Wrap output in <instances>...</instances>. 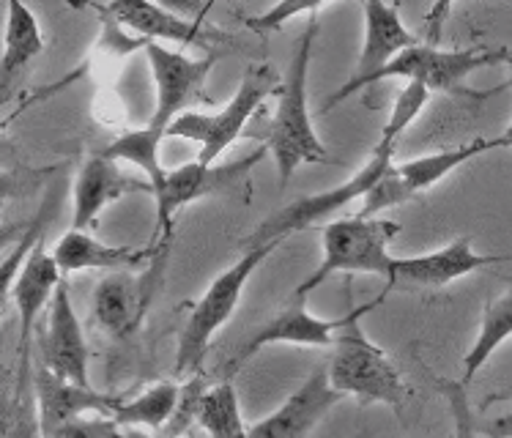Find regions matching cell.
<instances>
[{"mask_svg": "<svg viewBox=\"0 0 512 438\" xmlns=\"http://www.w3.org/2000/svg\"><path fill=\"white\" fill-rule=\"evenodd\" d=\"M36 381V397H39V414H42L44 438H53L61 428H66L74 419H83L85 414H105L113 417L115 408L124 403V397L102 395L91 386H80L55 376L53 370L39 367L33 373Z\"/></svg>", "mask_w": 512, "mask_h": 438, "instance_id": "cell-17", "label": "cell"}, {"mask_svg": "<svg viewBox=\"0 0 512 438\" xmlns=\"http://www.w3.org/2000/svg\"><path fill=\"white\" fill-rule=\"evenodd\" d=\"M318 9H321V3H277L272 11H266L261 17H250L247 28H252L255 33H272L296 14H315Z\"/></svg>", "mask_w": 512, "mask_h": 438, "instance_id": "cell-31", "label": "cell"}, {"mask_svg": "<svg viewBox=\"0 0 512 438\" xmlns=\"http://www.w3.org/2000/svg\"><path fill=\"white\" fill-rule=\"evenodd\" d=\"M39 53H44V33L36 14L28 6L11 0L6 6V50L0 61L3 85H9L11 77L22 72Z\"/></svg>", "mask_w": 512, "mask_h": 438, "instance_id": "cell-23", "label": "cell"}, {"mask_svg": "<svg viewBox=\"0 0 512 438\" xmlns=\"http://www.w3.org/2000/svg\"><path fill=\"white\" fill-rule=\"evenodd\" d=\"M362 11H365V42H362V53H359L354 74L348 83L337 88L335 94L326 96L321 110H332L340 102H345L348 96L359 94L362 88L373 85L378 72H384L398 55L419 44L417 36L406 28V22L400 20L398 6H387L381 0H367Z\"/></svg>", "mask_w": 512, "mask_h": 438, "instance_id": "cell-11", "label": "cell"}, {"mask_svg": "<svg viewBox=\"0 0 512 438\" xmlns=\"http://www.w3.org/2000/svg\"><path fill=\"white\" fill-rule=\"evenodd\" d=\"M146 55L148 63H151V74H154V85H157L154 115L143 129H132V132L118 135L99 154L113 159V162H129V165L140 167L146 173V181H151L154 192H157L168 178V170L159 162L162 140L168 137L176 118L187 113L189 105L206 102L203 88H206V77L211 72L214 55L192 61L184 53H173L157 42L148 44Z\"/></svg>", "mask_w": 512, "mask_h": 438, "instance_id": "cell-1", "label": "cell"}, {"mask_svg": "<svg viewBox=\"0 0 512 438\" xmlns=\"http://www.w3.org/2000/svg\"><path fill=\"white\" fill-rule=\"evenodd\" d=\"M480 433L488 438H512V414H504V417L482 425Z\"/></svg>", "mask_w": 512, "mask_h": 438, "instance_id": "cell-32", "label": "cell"}, {"mask_svg": "<svg viewBox=\"0 0 512 438\" xmlns=\"http://www.w3.org/2000/svg\"><path fill=\"white\" fill-rule=\"evenodd\" d=\"M504 261H512V255H480V252L474 250V241L469 236H463V239L450 241L441 250L414 255V258H395L381 293L389 296L392 291L444 288L450 282L469 277L477 269H485L491 263Z\"/></svg>", "mask_w": 512, "mask_h": 438, "instance_id": "cell-13", "label": "cell"}, {"mask_svg": "<svg viewBox=\"0 0 512 438\" xmlns=\"http://www.w3.org/2000/svg\"><path fill=\"white\" fill-rule=\"evenodd\" d=\"M318 14V11H315ZM310 14L307 28L296 42V53L291 58L288 74L277 88V107L266 129V151L272 154L280 176V189L288 187V181L302 165H337L329 157V151L315 135L310 107H307V74H310V58L318 36V17Z\"/></svg>", "mask_w": 512, "mask_h": 438, "instance_id": "cell-2", "label": "cell"}, {"mask_svg": "<svg viewBox=\"0 0 512 438\" xmlns=\"http://www.w3.org/2000/svg\"><path fill=\"white\" fill-rule=\"evenodd\" d=\"M491 146L493 151H496V148H512V124L507 126L499 137H491Z\"/></svg>", "mask_w": 512, "mask_h": 438, "instance_id": "cell-34", "label": "cell"}, {"mask_svg": "<svg viewBox=\"0 0 512 438\" xmlns=\"http://www.w3.org/2000/svg\"><path fill=\"white\" fill-rule=\"evenodd\" d=\"M387 296L378 293L373 302L354 307L345 315V324L340 326L335 340V354L329 359V384L340 395L356 397L362 403H387L400 406L408 397V389L400 378L398 367L389 359L387 351L376 345L362 329V315L376 310Z\"/></svg>", "mask_w": 512, "mask_h": 438, "instance_id": "cell-3", "label": "cell"}, {"mask_svg": "<svg viewBox=\"0 0 512 438\" xmlns=\"http://www.w3.org/2000/svg\"><path fill=\"white\" fill-rule=\"evenodd\" d=\"M168 247L170 244L159 247L157 258L148 263V269L140 277L113 272L99 280L94 291V318L110 337H129L140 326L162 282Z\"/></svg>", "mask_w": 512, "mask_h": 438, "instance_id": "cell-12", "label": "cell"}, {"mask_svg": "<svg viewBox=\"0 0 512 438\" xmlns=\"http://www.w3.org/2000/svg\"><path fill=\"white\" fill-rule=\"evenodd\" d=\"M343 397L329 384V370L318 367L283 406L261 419L258 425H252L247 438H307L310 430L324 419L326 411L335 408Z\"/></svg>", "mask_w": 512, "mask_h": 438, "instance_id": "cell-16", "label": "cell"}, {"mask_svg": "<svg viewBox=\"0 0 512 438\" xmlns=\"http://www.w3.org/2000/svg\"><path fill=\"white\" fill-rule=\"evenodd\" d=\"M430 99V91L422 83H406L400 88L398 99L392 105V113H389V121L381 129V137H378L376 148H384V151H392L398 148L400 135L406 132L408 126L417 121V115L425 110Z\"/></svg>", "mask_w": 512, "mask_h": 438, "instance_id": "cell-27", "label": "cell"}, {"mask_svg": "<svg viewBox=\"0 0 512 438\" xmlns=\"http://www.w3.org/2000/svg\"><path fill=\"white\" fill-rule=\"evenodd\" d=\"M42 367L53 370L55 376L66 378L72 384L91 386L88 343H85L80 318L74 313L66 282L58 285L50 313H47V332L42 334Z\"/></svg>", "mask_w": 512, "mask_h": 438, "instance_id": "cell-15", "label": "cell"}, {"mask_svg": "<svg viewBox=\"0 0 512 438\" xmlns=\"http://www.w3.org/2000/svg\"><path fill=\"white\" fill-rule=\"evenodd\" d=\"M118 428H121V425H118L113 417L94 414V417L74 419L66 428L58 430L53 438H124Z\"/></svg>", "mask_w": 512, "mask_h": 438, "instance_id": "cell-30", "label": "cell"}, {"mask_svg": "<svg viewBox=\"0 0 512 438\" xmlns=\"http://www.w3.org/2000/svg\"><path fill=\"white\" fill-rule=\"evenodd\" d=\"M345 324L343 318H318L313 315L304 304H291L285 307L283 313L272 318L269 324L261 326L258 332L252 334L247 343L241 345L239 354L230 359V365L225 367V376H233L236 367H241L247 359L258 354L261 348L266 345H277V343H291V345H310V348H335L337 332L340 326ZM225 378V381H228Z\"/></svg>", "mask_w": 512, "mask_h": 438, "instance_id": "cell-18", "label": "cell"}, {"mask_svg": "<svg viewBox=\"0 0 512 438\" xmlns=\"http://www.w3.org/2000/svg\"><path fill=\"white\" fill-rule=\"evenodd\" d=\"M280 244L283 241H274V244H266V247H258V250H247L239 261L211 282L209 291L203 293L198 304L192 307L187 326L181 329V337H178L176 376L192 378L203 373V362H206V354H209V345L214 340V334L220 332L222 326L230 321V315L236 313V307L241 302V293L247 288V282L255 274V269Z\"/></svg>", "mask_w": 512, "mask_h": 438, "instance_id": "cell-5", "label": "cell"}, {"mask_svg": "<svg viewBox=\"0 0 512 438\" xmlns=\"http://www.w3.org/2000/svg\"><path fill=\"white\" fill-rule=\"evenodd\" d=\"M493 151L491 137H477L466 146L450 148V151H439V154H428V157L411 159V162H400L392 165L378 181L376 189L365 198V206L356 217L370 219L376 217L378 211H387L392 206H403L408 200H414L430 187H436L441 178H447L452 170H458L471 159L482 157Z\"/></svg>", "mask_w": 512, "mask_h": 438, "instance_id": "cell-10", "label": "cell"}, {"mask_svg": "<svg viewBox=\"0 0 512 438\" xmlns=\"http://www.w3.org/2000/svg\"><path fill=\"white\" fill-rule=\"evenodd\" d=\"M124 438H154V436H151V433H146L143 428H129L124 433Z\"/></svg>", "mask_w": 512, "mask_h": 438, "instance_id": "cell-35", "label": "cell"}, {"mask_svg": "<svg viewBox=\"0 0 512 438\" xmlns=\"http://www.w3.org/2000/svg\"><path fill=\"white\" fill-rule=\"evenodd\" d=\"M400 233L395 219H335L324 228V258L310 277H304L293 296L307 299L315 288H321L335 274H376L387 280L395 255H389V244Z\"/></svg>", "mask_w": 512, "mask_h": 438, "instance_id": "cell-4", "label": "cell"}, {"mask_svg": "<svg viewBox=\"0 0 512 438\" xmlns=\"http://www.w3.org/2000/svg\"><path fill=\"white\" fill-rule=\"evenodd\" d=\"M507 66H510V74L504 77L502 83L496 85V88H491V91H482V94L477 96V99H491V96H496V94H504V91H512V58H510V61H507Z\"/></svg>", "mask_w": 512, "mask_h": 438, "instance_id": "cell-33", "label": "cell"}, {"mask_svg": "<svg viewBox=\"0 0 512 438\" xmlns=\"http://www.w3.org/2000/svg\"><path fill=\"white\" fill-rule=\"evenodd\" d=\"M266 154L255 151L250 157L236 159L230 165H200L198 159L181 165L176 170H168L165 184L154 192L157 203V228L151 233V244H170L173 239V219L184 206L195 203L198 198L209 195H236L241 187H247L252 167L258 165Z\"/></svg>", "mask_w": 512, "mask_h": 438, "instance_id": "cell-8", "label": "cell"}, {"mask_svg": "<svg viewBox=\"0 0 512 438\" xmlns=\"http://www.w3.org/2000/svg\"><path fill=\"white\" fill-rule=\"evenodd\" d=\"M135 192H148V195H154V184L137 176H126L124 170L118 167V162L102 157V154L96 151L94 157L80 167L77 178H74L72 230L94 228L96 217H99L110 203L126 198V195H135Z\"/></svg>", "mask_w": 512, "mask_h": 438, "instance_id": "cell-14", "label": "cell"}, {"mask_svg": "<svg viewBox=\"0 0 512 438\" xmlns=\"http://www.w3.org/2000/svg\"><path fill=\"white\" fill-rule=\"evenodd\" d=\"M107 14L115 17L118 25H124L129 31L140 33V39L146 42H176L187 47H211V42L225 39L222 33L206 31L203 22H192L178 17L159 3H143V0H121L105 6Z\"/></svg>", "mask_w": 512, "mask_h": 438, "instance_id": "cell-19", "label": "cell"}, {"mask_svg": "<svg viewBox=\"0 0 512 438\" xmlns=\"http://www.w3.org/2000/svg\"><path fill=\"white\" fill-rule=\"evenodd\" d=\"M510 337H512V291H507L502 293L499 299L488 302V307L482 310L477 340L471 343V348L466 351V356H463V362H460V370H463L460 381L469 386L482 367L488 365V359H491V356L496 354L507 340H510Z\"/></svg>", "mask_w": 512, "mask_h": 438, "instance_id": "cell-22", "label": "cell"}, {"mask_svg": "<svg viewBox=\"0 0 512 438\" xmlns=\"http://www.w3.org/2000/svg\"><path fill=\"white\" fill-rule=\"evenodd\" d=\"M162 244H148V247H121V244H102L85 230H69L63 233L61 241L55 244V261L61 266L63 277L83 269H137L157 258Z\"/></svg>", "mask_w": 512, "mask_h": 438, "instance_id": "cell-20", "label": "cell"}, {"mask_svg": "<svg viewBox=\"0 0 512 438\" xmlns=\"http://www.w3.org/2000/svg\"><path fill=\"white\" fill-rule=\"evenodd\" d=\"M277 77L266 66H252L244 74V80L236 88V94L230 96V102L217 113H187L176 118V124L170 126L168 137H184L198 143L200 165H214L220 154H225L250 124V118L258 113L263 99L269 94H277Z\"/></svg>", "mask_w": 512, "mask_h": 438, "instance_id": "cell-6", "label": "cell"}, {"mask_svg": "<svg viewBox=\"0 0 512 438\" xmlns=\"http://www.w3.org/2000/svg\"><path fill=\"white\" fill-rule=\"evenodd\" d=\"M198 425L211 438H247L250 430L244 428V419H241V406L239 395L230 381L211 386L206 397H203V406H200Z\"/></svg>", "mask_w": 512, "mask_h": 438, "instance_id": "cell-26", "label": "cell"}, {"mask_svg": "<svg viewBox=\"0 0 512 438\" xmlns=\"http://www.w3.org/2000/svg\"><path fill=\"white\" fill-rule=\"evenodd\" d=\"M392 165H395V154H392V151L373 148V157H370V162H367L359 173H354L348 181L337 184V187L326 189V192L293 200L285 209L274 211L272 217L263 219L261 225L252 230L250 236L241 239V247L247 252L258 250V247H266V244H274V241H285L288 236H293V233L307 230L310 225H315V222L332 217L335 211L348 206L351 200L367 198Z\"/></svg>", "mask_w": 512, "mask_h": 438, "instance_id": "cell-7", "label": "cell"}, {"mask_svg": "<svg viewBox=\"0 0 512 438\" xmlns=\"http://www.w3.org/2000/svg\"><path fill=\"white\" fill-rule=\"evenodd\" d=\"M178 392H181V386L173 384V381H162V384L146 389L143 395H137L135 400H124L115 408L113 419L118 425L151 428L154 433H159L176 411Z\"/></svg>", "mask_w": 512, "mask_h": 438, "instance_id": "cell-24", "label": "cell"}, {"mask_svg": "<svg viewBox=\"0 0 512 438\" xmlns=\"http://www.w3.org/2000/svg\"><path fill=\"white\" fill-rule=\"evenodd\" d=\"M512 55L507 50H488V47H471V50H441L436 44H422L411 47L395 61L389 63L384 72L376 74L373 83L389 80V77H403L408 83H422L428 91L452 96H471L474 91L466 88L469 74H474L482 66L491 63L510 61Z\"/></svg>", "mask_w": 512, "mask_h": 438, "instance_id": "cell-9", "label": "cell"}, {"mask_svg": "<svg viewBox=\"0 0 512 438\" xmlns=\"http://www.w3.org/2000/svg\"><path fill=\"white\" fill-rule=\"evenodd\" d=\"M63 282V272L53 252L44 250V239L36 244V250L22 263L20 274L11 288V299L20 310V345H31V332L36 321L42 318L44 307L53 304L58 285Z\"/></svg>", "mask_w": 512, "mask_h": 438, "instance_id": "cell-21", "label": "cell"}, {"mask_svg": "<svg viewBox=\"0 0 512 438\" xmlns=\"http://www.w3.org/2000/svg\"><path fill=\"white\" fill-rule=\"evenodd\" d=\"M209 392V386H206V378L203 373L200 376L187 378L184 384H181V392H178V403L176 411H173V417L165 428L159 430V438H181L187 433L200 417V406H203V397Z\"/></svg>", "mask_w": 512, "mask_h": 438, "instance_id": "cell-28", "label": "cell"}, {"mask_svg": "<svg viewBox=\"0 0 512 438\" xmlns=\"http://www.w3.org/2000/svg\"><path fill=\"white\" fill-rule=\"evenodd\" d=\"M436 389H439L447 406H450L452 414V438H480V425L474 419V411H471V400L466 395V384L463 381H452V378H439L436 381Z\"/></svg>", "mask_w": 512, "mask_h": 438, "instance_id": "cell-29", "label": "cell"}, {"mask_svg": "<svg viewBox=\"0 0 512 438\" xmlns=\"http://www.w3.org/2000/svg\"><path fill=\"white\" fill-rule=\"evenodd\" d=\"M6 438H44L36 381L31 373V345H20V370L6 419Z\"/></svg>", "mask_w": 512, "mask_h": 438, "instance_id": "cell-25", "label": "cell"}]
</instances>
